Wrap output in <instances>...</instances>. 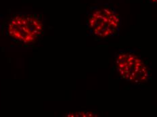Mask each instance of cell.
Instances as JSON below:
<instances>
[{
    "mask_svg": "<svg viewBox=\"0 0 157 117\" xmlns=\"http://www.w3.org/2000/svg\"><path fill=\"white\" fill-rule=\"evenodd\" d=\"M41 15L35 13H18L10 17L5 26L6 35L16 43L32 46L44 33Z\"/></svg>",
    "mask_w": 157,
    "mask_h": 117,
    "instance_id": "6da1fadb",
    "label": "cell"
},
{
    "mask_svg": "<svg viewBox=\"0 0 157 117\" xmlns=\"http://www.w3.org/2000/svg\"><path fill=\"white\" fill-rule=\"evenodd\" d=\"M120 16L116 9L109 5L92 7L87 18L90 33L98 39H106L119 32Z\"/></svg>",
    "mask_w": 157,
    "mask_h": 117,
    "instance_id": "7a4b0ae2",
    "label": "cell"
},
{
    "mask_svg": "<svg viewBox=\"0 0 157 117\" xmlns=\"http://www.w3.org/2000/svg\"><path fill=\"white\" fill-rule=\"evenodd\" d=\"M149 2H152V3H154V4H155L156 2V0H149Z\"/></svg>",
    "mask_w": 157,
    "mask_h": 117,
    "instance_id": "5b68a950",
    "label": "cell"
},
{
    "mask_svg": "<svg viewBox=\"0 0 157 117\" xmlns=\"http://www.w3.org/2000/svg\"><path fill=\"white\" fill-rule=\"evenodd\" d=\"M115 64L118 73L127 81L144 83L149 79V70L144 61L133 51H120L116 58Z\"/></svg>",
    "mask_w": 157,
    "mask_h": 117,
    "instance_id": "3957f363",
    "label": "cell"
},
{
    "mask_svg": "<svg viewBox=\"0 0 157 117\" xmlns=\"http://www.w3.org/2000/svg\"><path fill=\"white\" fill-rule=\"evenodd\" d=\"M68 116H96V114L93 112H89L86 111H79L77 112H73V113H68Z\"/></svg>",
    "mask_w": 157,
    "mask_h": 117,
    "instance_id": "277c9868",
    "label": "cell"
}]
</instances>
